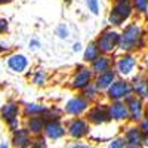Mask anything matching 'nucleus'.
I'll list each match as a JSON object with an SVG mask.
<instances>
[{
	"mask_svg": "<svg viewBox=\"0 0 148 148\" xmlns=\"http://www.w3.org/2000/svg\"><path fill=\"white\" fill-rule=\"evenodd\" d=\"M145 46V31L139 22H130L120 33L119 49L123 53H133Z\"/></svg>",
	"mask_w": 148,
	"mask_h": 148,
	"instance_id": "nucleus-1",
	"label": "nucleus"
},
{
	"mask_svg": "<svg viewBox=\"0 0 148 148\" xmlns=\"http://www.w3.org/2000/svg\"><path fill=\"white\" fill-rule=\"evenodd\" d=\"M96 45L99 47V51L102 55H111L114 53L116 49H119L120 45V33L114 28H105L99 33V36L96 37Z\"/></svg>",
	"mask_w": 148,
	"mask_h": 148,
	"instance_id": "nucleus-2",
	"label": "nucleus"
},
{
	"mask_svg": "<svg viewBox=\"0 0 148 148\" xmlns=\"http://www.w3.org/2000/svg\"><path fill=\"white\" fill-rule=\"evenodd\" d=\"M95 80V74L88 65H77L73 77L70 80V88L76 92H83L88 86H90Z\"/></svg>",
	"mask_w": 148,
	"mask_h": 148,
	"instance_id": "nucleus-3",
	"label": "nucleus"
},
{
	"mask_svg": "<svg viewBox=\"0 0 148 148\" xmlns=\"http://www.w3.org/2000/svg\"><path fill=\"white\" fill-rule=\"evenodd\" d=\"M133 95V89H132V83L127 79H121L119 77L113 86L105 92V96L110 102L114 101H126L129 96Z\"/></svg>",
	"mask_w": 148,
	"mask_h": 148,
	"instance_id": "nucleus-4",
	"label": "nucleus"
},
{
	"mask_svg": "<svg viewBox=\"0 0 148 148\" xmlns=\"http://www.w3.org/2000/svg\"><path fill=\"white\" fill-rule=\"evenodd\" d=\"M133 6L132 2L129 3H114L113 8H111L110 14H108V24L113 27H120L123 25V22H126L127 19H130V16L133 15Z\"/></svg>",
	"mask_w": 148,
	"mask_h": 148,
	"instance_id": "nucleus-5",
	"label": "nucleus"
},
{
	"mask_svg": "<svg viewBox=\"0 0 148 148\" xmlns=\"http://www.w3.org/2000/svg\"><path fill=\"white\" fill-rule=\"evenodd\" d=\"M139 61L133 53H121L117 59H116V67L114 70L117 71L119 77L121 79H129L133 77L135 70L138 68Z\"/></svg>",
	"mask_w": 148,
	"mask_h": 148,
	"instance_id": "nucleus-6",
	"label": "nucleus"
},
{
	"mask_svg": "<svg viewBox=\"0 0 148 148\" xmlns=\"http://www.w3.org/2000/svg\"><path fill=\"white\" fill-rule=\"evenodd\" d=\"M19 113H21V107L15 101H9L3 104L2 108H0V117L12 130V133L19 129Z\"/></svg>",
	"mask_w": 148,
	"mask_h": 148,
	"instance_id": "nucleus-7",
	"label": "nucleus"
},
{
	"mask_svg": "<svg viewBox=\"0 0 148 148\" xmlns=\"http://www.w3.org/2000/svg\"><path fill=\"white\" fill-rule=\"evenodd\" d=\"M90 107L92 104L88 99H84L82 95H74L65 102L62 111H64V114L70 117H82L90 110Z\"/></svg>",
	"mask_w": 148,
	"mask_h": 148,
	"instance_id": "nucleus-8",
	"label": "nucleus"
},
{
	"mask_svg": "<svg viewBox=\"0 0 148 148\" xmlns=\"http://www.w3.org/2000/svg\"><path fill=\"white\" fill-rule=\"evenodd\" d=\"M67 135L73 139H83L84 136H88L90 132V125L86 120V117H71L67 125Z\"/></svg>",
	"mask_w": 148,
	"mask_h": 148,
	"instance_id": "nucleus-9",
	"label": "nucleus"
},
{
	"mask_svg": "<svg viewBox=\"0 0 148 148\" xmlns=\"http://www.w3.org/2000/svg\"><path fill=\"white\" fill-rule=\"evenodd\" d=\"M86 120L89 121V125H95V126H101V125H107L111 121L110 114H108V107L107 104H101L96 102L90 107V110L86 113Z\"/></svg>",
	"mask_w": 148,
	"mask_h": 148,
	"instance_id": "nucleus-10",
	"label": "nucleus"
},
{
	"mask_svg": "<svg viewBox=\"0 0 148 148\" xmlns=\"http://www.w3.org/2000/svg\"><path fill=\"white\" fill-rule=\"evenodd\" d=\"M125 102H126L127 110H129V120L132 123H136L138 125V123L145 117V101H142L138 96L132 95Z\"/></svg>",
	"mask_w": 148,
	"mask_h": 148,
	"instance_id": "nucleus-11",
	"label": "nucleus"
},
{
	"mask_svg": "<svg viewBox=\"0 0 148 148\" xmlns=\"http://www.w3.org/2000/svg\"><path fill=\"white\" fill-rule=\"evenodd\" d=\"M43 135L46 138H49V139L56 141V139H61L62 136H65V135H67V129L62 125L61 119H47Z\"/></svg>",
	"mask_w": 148,
	"mask_h": 148,
	"instance_id": "nucleus-12",
	"label": "nucleus"
},
{
	"mask_svg": "<svg viewBox=\"0 0 148 148\" xmlns=\"http://www.w3.org/2000/svg\"><path fill=\"white\" fill-rule=\"evenodd\" d=\"M108 114L111 121H127L129 120V110L125 101H114L107 104Z\"/></svg>",
	"mask_w": 148,
	"mask_h": 148,
	"instance_id": "nucleus-13",
	"label": "nucleus"
},
{
	"mask_svg": "<svg viewBox=\"0 0 148 148\" xmlns=\"http://www.w3.org/2000/svg\"><path fill=\"white\" fill-rule=\"evenodd\" d=\"M123 139H125L126 148H142L144 147V133L139 130L138 125L127 127Z\"/></svg>",
	"mask_w": 148,
	"mask_h": 148,
	"instance_id": "nucleus-14",
	"label": "nucleus"
},
{
	"mask_svg": "<svg viewBox=\"0 0 148 148\" xmlns=\"http://www.w3.org/2000/svg\"><path fill=\"white\" fill-rule=\"evenodd\" d=\"M119 79V74L114 68H111L102 74H99V76H95V80H93V84L96 86L98 89H99V92H107L111 86H113V83Z\"/></svg>",
	"mask_w": 148,
	"mask_h": 148,
	"instance_id": "nucleus-15",
	"label": "nucleus"
},
{
	"mask_svg": "<svg viewBox=\"0 0 148 148\" xmlns=\"http://www.w3.org/2000/svg\"><path fill=\"white\" fill-rule=\"evenodd\" d=\"M130 83H132L133 95L141 98L142 101H148V77L145 74H136V76H133Z\"/></svg>",
	"mask_w": 148,
	"mask_h": 148,
	"instance_id": "nucleus-16",
	"label": "nucleus"
},
{
	"mask_svg": "<svg viewBox=\"0 0 148 148\" xmlns=\"http://www.w3.org/2000/svg\"><path fill=\"white\" fill-rule=\"evenodd\" d=\"M46 121H47V119L43 117V116H39V117H27V120H25V129L31 133V136L40 138V135L45 133Z\"/></svg>",
	"mask_w": 148,
	"mask_h": 148,
	"instance_id": "nucleus-17",
	"label": "nucleus"
},
{
	"mask_svg": "<svg viewBox=\"0 0 148 148\" xmlns=\"http://www.w3.org/2000/svg\"><path fill=\"white\" fill-rule=\"evenodd\" d=\"M12 144L16 148H28L33 144V136L25 127H19L12 133Z\"/></svg>",
	"mask_w": 148,
	"mask_h": 148,
	"instance_id": "nucleus-18",
	"label": "nucleus"
},
{
	"mask_svg": "<svg viewBox=\"0 0 148 148\" xmlns=\"http://www.w3.org/2000/svg\"><path fill=\"white\" fill-rule=\"evenodd\" d=\"M8 67L15 73H22L28 67V59L22 53H12L8 58Z\"/></svg>",
	"mask_w": 148,
	"mask_h": 148,
	"instance_id": "nucleus-19",
	"label": "nucleus"
},
{
	"mask_svg": "<svg viewBox=\"0 0 148 148\" xmlns=\"http://www.w3.org/2000/svg\"><path fill=\"white\" fill-rule=\"evenodd\" d=\"M89 67H90V70H92V73L95 74V76H99V74L113 68V59H111L108 55H101L98 59H95Z\"/></svg>",
	"mask_w": 148,
	"mask_h": 148,
	"instance_id": "nucleus-20",
	"label": "nucleus"
},
{
	"mask_svg": "<svg viewBox=\"0 0 148 148\" xmlns=\"http://www.w3.org/2000/svg\"><path fill=\"white\" fill-rule=\"evenodd\" d=\"M102 53H101V51H99V47H98V45H96V42L93 40V42H89V45L84 47V51H83V62L84 64H92L95 59H98Z\"/></svg>",
	"mask_w": 148,
	"mask_h": 148,
	"instance_id": "nucleus-21",
	"label": "nucleus"
},
{
	"mask_svg": "<svg viewBox=\"0 0 148 148\" xmlns=\"http://www.w3.org/2000/svg\"><path fill=\"white\" fill-rule=\"evenodd\" d=\"M49 108L45 104H27L24 107V114L27 117H39V116H43L46 117L47 113H49Z\"/></svg>",
	"mask_w": 148,
	"mask_h": 148,
	"instance_id": "nucleus-22",
	"label": "nucleus"
},
{
	"mask_svg": "<svg viewBox=\"0 0 148 148\" xmlns=\"http://www.w3.org/2000/svg\"><path fill=\"white\" fill-rule=\"evenodd\" d=\"M84 99H88L90 104H96L98 102V99H99V96H101V92H99V89L96 88V86L92 83L90 86H88L82 93H80Z\"/></svg>",
	"mask_w": 148,
	"mask_h": 148,
	"instance_id": "nucleus-23",
	"label": "nucleus"
},
{
	"mask_svg": "<svg viewBox=\"0 0 148 148\" xmlns=\"http://www.w3.org/2000/svg\"><path fill=\"white\" fill-rule=\"evenodd\" d=\"M31 82L33 84L36 86H45L46 82H47V73L45 68H37L33 74V77H31Z\"/></svg>",
	"mask_w": 148,
	"mask_h": 148,
	"instance_id": "nucleus-24",
	"label": "nucleus"
},
{
	"mask_svg": "<svg viewBox=\"0 0 148 148\" xmlns=\"http://www.w3.org/2000/svg\"><path fill=\"white\" fill-rule=\"evenodd\" d=\"M132 6L138 15H148V0H132Z\"/></svg>",
	"mask_w": 148,
	"mask_h": 148,
	"instance_id": "nucleus-25",
	"label": "nucleus"
},
{
	"mask_svg": "<svg viewBox=\"0 0 148 148\" xmlns=\"http://www.w3.org/2000/svg\"><path fill=\"white\" fill-rule=\"evenodd\" d=\"M84 3L90 14L99 15V0H84Z\"/></svg>",
	"mask_w": 148,
	"mask_h": 148,
	"instance_id": "nucleus-26",
	"label": "nucleus"
},
{
	"mask_svg": "<svg viewBox=\"0 0 148 148\" xmlns=\"http://www.w3.org/2000/svg\"><path fill=\"white\" fill-rule=\"evenodd\" d=\"M107 148H126L125 139H123V138H116V139H113L108 144Z\"/></svg>",
	"mask_w": 148,
	"mask_h": 148,
	"instance_id": "nucleus-27",
	"label": "nucleus"
},
{
	"mask_svg": "<svg viewBox=\"0 0 148 148\" xmlns=\"http://www.w3.org/2000/svg\"><path fill=\"white\" fill-rule=\"evenodd\" d=\"M56 34L59 36V39H67V37H68V28H67V25H65V24H61V25L58 27V30H56Z\"/></svg>",
	"mask_w": 148,
	"mask_h": 148,
	"instance_id": "nucleus-28",
	"label": "nucleus"
},
{
	"mask_svg": "<svg viewBox=\"0 0 148 148\" xmlns=\"http://www.w3.org/2000/svg\"><path fill=\"white\" fill-rule=\"evenodd\" d=\"M28 148H47V145H46V141L43 138H37L33 141V144Z\"/></svg>",
	"mask_w": 148,
	"mask_h": 148,
	"instance_id": "nucleus-29",
	"label": "nucleus"
},
{
	"mask_svg": "<svg viewBox=\"0 0 148 148\" xmlns=\"http://www.w3.org/2000/svg\"><path fill=\"white\" fill-rule=\"evenodd\" d=\"M138 127L144 135H148V117H144L139 123H138Z\"/></svg>",
	"mask_w": 148,
	"mask_h": 148,
	"instance_id": "nucleus-30",
	"label": "nucleus"
},
{
	"mask_svg": "<svg viewBox=\"0 0 148 148\" xmlns=\"http://www.w3.org/2000/svg\"><path fill=\"white\" fill-rule=\"evenodd\" d=\"M9 30V22L5 18H0V34H5Z\"/></svg>",
	"mask_w": 148,
	"mask_h": 148,
	"instance_id": "nucleus-31",
	"label": "nucleus"
},
{
	"mask_svg": "<svg viewBox=\"0 0 148 148\" xmlns=\"http://www.w3.org/2000/svg\"><path fill=\"white\" fill-rule=\"evenodd\" d=\"M8 51H9V46L5 45V43H0V55L5 53V52H8Z\"/></svg>",
	"mask_w": 148,
	"mask_h": 148,
	"instance_id": "nucleus-32",
	"label": "nucleus"
},
{
	"mask_svg": "<svg viewBox=\"0 0 148 148\" xmlns=\"http://www.w3.org/2000/svg\"><path fill=\"white\" fill-rule=\"evenodd\" d=\"M82 49H83V47H82V43H79V42L73 45V51H74V52H80Z\"/></svg>",
	"mask_w": 148,
	"mask_h": 148,
	"instance_id": "nucleus-33",
	"label": "nucleus"
},
{
	"mask_svg": "<svg viewBox=\"0 0 148 148\" xmlns=\"http://www.w3.org/2000/svg\"><path fill=\"white\" fill-rule=\"evenodd\" d=\"M70 148H90L89 145H84V144H74V145H71Z\"/></svg>",
	"mask_w": 148,
	"mask_h": 148,
	"instance_id": "nucleus-34",
	"label": "nucleus"
},
{
	"mask_svg": "<svg viewBox=\"0 0 148 148\" xmlns=\"http://www.w3.org/2000/svg\"><path fill=\"white\" fill-rule=\"evenodd\" d=\"M144 68H145V73H148V53L144 56Z\"/></svg>",
	"mask_w": 148,
	"mask_h": 148,
	"instance_id": "nucleus-35",
	"label": "nucleus"
},
{
	"mask_svg": "<svg viewBox=\"0 0 148 148\" xmlns=\"http://www.w3.org/2000/svg\"><path fill=\"white\" fill-rule=\"evenodd\" d=\"M37 46H39V42H37V40H31L30 42V47L31 49H37Z\"/></svg>",
	"mask_w": 148,
	"mask_h": 148,
	"instance_id": "nucleus-36",
	"label": "nucleus"
},
{
	"mask_svg": "<svg viewBox=\"0 0 148 148\" xmlns=\"http://www.w3.org/2000/svg\"><path fill=\"white\" fill-rule=\"evenodd\" d=\"M144 147L148 148V135H144Z\"/></svg>",
	"mask_w": 148,
	"mask_h": 148,
	"instance_id": "nucleus-37",
	"label": "nucleus"
},
{
	"mask_svg": "<svg viewBox=\"0 0 148 148\" xmlns=\"http://www.w3.org/2000/svg\"><path fill=\"white\" fill-rule=\"evenodd\" d=\"M132 0H114V3H129Z\"/></svg>",
	"mask_w": 148,
	"mask_h": 148,
	"instance_id": "nucleus-38",
	"label": "nucleus"
},
{
	"mask_svg": "<svg viewBox=\"0 0 148 148\" xmlns=\"http://www.w3.org/2000/svg\"><path fill=\"white\" fill-rule=\"evenodd\" d=\"M10 2H12V0H0V5H8Z\"/></svg>",
	"mask_w": 148,
	"mask_h": 148,
	"instance_id": "nucleus-39",
	"label": "nucleus"
},
{
	"mask_svg": "<svg viewBox=\"0 0 148 148\" xmlns=\"http://www.w3.org/2000/svg\"><path fill=\"white\" fill-rule=\"evenodd\" d=\"M0 148H9V145L8 144H2V145H0Z\"/></svg>",
	"mask_w": 148,
	"mask_h": 148,
	"instance_id": "nucleus-40",
	"label": "nucleus"
},
{
	"mask_svg": "<svg viewBox=\"0 0 148 148\" xmlns=\"http://www.w3.org/2000/svg\"><path fill=\"white\" fill-rule=\"evenodd\" d=\"M145 117H148V107H145Z\"/></svg>",
	"mask_w": 148,
	"mask_h": 148,
	"instance_id": "nucleus-41",
	"label": "nucleus"
},
{
	"mask_svg": "<svg viewBox=\"0 0 148 148\" xmlns=\"http://www.w3.org/2000/svg\"><path fill=\"white\" fill-rule=\"evenodd\" d=\"M71 2H73V0H64V3H67V5H70Z\"/></svg>",
	"mask_w": 148,
	"mask_h": 148,
	"instance_id": "nucleus-42",
	"label": "nucleus"
}]
</instances>
